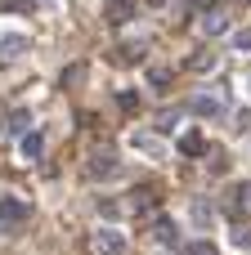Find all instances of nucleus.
Returning <instances> with one entry per match:
<instances>
[{"mask_svg": "<svg viewBox=\"0 0 251 255\" xmlns=\"http://www.w3.org/2000/svg\"><path fill=\"white\" fill-rule=\"evenodd\" d=\"M27 49H31V40H27L22 31H4V36H0V58H4V63H13V58H22Z\"/></svg>", "mask_w": 251, "mask_h": 255, "instance_id": "nucleus-4", "label": "nucleus"}, {"mask_svg": "<svg viewBox=\"0 0 251 255\" xmlns=\"http://www.w3.org/2000/svg\"><path fill=\"white\" fill-rule=\"evenodd\" d=\"M211 4H216V0H193V9H202V13H211Z\"/></svg>", "mask_w": 251, "mask_h": 255, "instance_id": "nucleus-19", "label": "nucleus"}, {"mask_svg": "<svg viewBox=\"0 0 251 255\" xmlns=\"http://www.w3.org/2000/svg\"><path fill=\"white\" fill-rule=\"evenodd\" d=\"M18 152H22V161H40V157H45V139H40V130L18 134Z\"/></svg>", "mask_w": 251, "mask_h": 255, "instance_id": "nucleus-7", "label": "nucleus"}, {"mask_svg": "<svg viewBox=\"0 0 251 255\" xmlns=\"http://www.w3.org/2000/svg\"><path fill=\"white\" fill-rule=\"evenodd\" d=\"M153 238H157L162 247H180V229H175L166 215H157V224H153Z\"/></svg>", "mask_w": 251, "mask_h": 255, "instance_id": "nucleus-9", "label": "nucleus"}, {"mask_svg": "<svg viewBox=\"0 0 251 255\" xmlns=\"http://www.w3.org/2000/svg\"><path fill=\"white\" fill-rule=\"evenodd\" d=\"M180 152H184V157H202V152H207V139H202V134H184V139H180Z\"/></svg>", "mask_w": 251, "mask_h": 255, "instance_id": "nucleus-11", "label": "nucleus"}, {"mask_svg": "<svg viewBox=\"0 0 251 255\" xmlns=\"http://www.w3.org/2000/svg\"><path fill=\"white\" fill-rule=\"evenodd\" d=\"M234 242H238V247H247V242H251V229H234Z\"/></svg>", "mask_w": 251, "mask_h": 255, "instance_id": "nucleus-18", "label": "nucleus"}, {"mask_svg": "<svg viewBox=\"0 0 251 255\" xmlns=\"http://www.w3.org/2000/svg\"><path fill=\"white\" fill-rule=\"evenodd\" d=\"M166 81H171V72H166V67H157V72H153V85H157V90H166Z\"/></svg>", "mask_w": 251, "mask_h": 255, "instance_id": "nucleus-17", "label": "nucleus"}, {"mask_svg": "<svg viewBox=\"0 0 251 255\" xmlns=\"http://www.w3.org/2000/svg\"><path fill=\"white\" fill-rule=\"evenodd\" d=\"M234 49H238V54H251V27L234 31Z\"/></svg>", "mask_w": 251, "mask_h": 255, "instance_id": "nucleus-14", "label": "nucleus"}, {"mask_svg": "<svg viewBox=\"0 0 251 255\" xmlns=\"http://www.w3.org/2000/svg\"><path fill=\"white\" fill-rule=\"evenodd\" d=\"M94 255H126V233L121 229H99L94 233Z\"/></svg>", "mask_w": 251, "mask_h": 255, "instance_id": "nucleus-3", "label": "nucleus"}, {"mask_svg": "<svg viewBox=\"0 0 251 255\" xmlns=\"http://www.w3.org/2000/svg\"><path fill=\"white\" fill-rule=\"evenodd\" d=\"M225 27H229V22H225V13H202V31H207V36H220Z\"/></svg>", "mask_w": 251, "mask_h": 255, "instance_id": "nucleus-12", "label": "nucleus"}, {"mask_svg": "<svg viewBox=\"0 0 251 255\" xmlns=\"http://www.w3.org/2000/svg\"><path fill=\"white\" fill-rule=\"evenodd\" d=\"M234 202H238V211H247V215H251V179H247V184H238Z\"/></svg>", "mask_w": 251, "mask_h": 255, "instance_id": "nucleus-13", "label": "nucleus"}, {"mask_svg": "<svg viewBox=\"0 0 251 255\" xmlns=\"http://www.w3.org/2000/svg\"><path fill=\"white\" fill-rule=\"evenodd\" d=\"M117 170V152L112 148H94V157H90V175H112Z\"/></svg>", "mask_w": 251, "mask_h": 255, "instance_id": "nucleus-8", "label": "nucleus"}, {"mask_svg": "<svg viewBox=\"0 0 251 255\" xmlns=\"http://www.w3.org/2000/svg\"><path fill=\"white\" fill-rule=\"evenodd\" d=\"M27 126H31V117H27V108H13V112L4 117V130H13V134H27Z\"/></svg>", "mask_w": 251, "mask_h": 255, "instance_id": "nucleus-10", "label": "nucleus"}, {"mask_svg": "<svg viewBox=\"0 0 251 255\" xmlns=\"http://www.w3.org/2000/svg\"><path fill=\"white\" fill-rule=\"evenodd\" d=\"M112 4H126V0H112Z\"/></svg>", "mask_w": 251, "mask_h": 255, "instance_id": "nucleus-21", "label": "nucleus"}, {"mask_svg": "<svg viewBox=\"0 0 251 255\" xmlns=\"http://www.w3.org/2000/svg\"><path fill=\"white\" fill-rule=\"evenodd\" d=\"M27 220H31V206H27V202H18V197H0V233H4V238L22 233Z\"/></svg>", "mask_w": 251, "mask_h": 255, "instance_id": "nucleus-1", "label": "nucleus"}, {"mask_svg": "<svg viewBox=\"0 0 251 255\" xmlns=\"http://www.w3.org/2000/svg\"><path fill=\"white\" fill-rule=\"evenodd\" d=\"M31 4H36V0H0V9H22V13H27Z\"/></svg>", "mask_w": 251, "mask_h": 255, "instance_id": "nucleus-16", "label": "nucleus"}, {"mask_svg": "<svg viewBox=\"0 0 251 255\" xmlns=\"http://www.w3.org/2000/svg\"><path fill=\"white\" fill-rule=\"evenodd\" d=\"M0 134H4V108H0Z\"/></svg>", "mask_w": 251, "mask_h": 255, "instance_id": "nucleus-20", "label": "nucleus"}, {"mask_svg": "<svg viewBox=\"0 0 251 255\" xmlns=\"http://www.w3.org/2000/svg\"><path fill=\"white\" fill-rule=\"evenodd\" d=\"M193 112H202V117H211V121H220L225 117V99L220 94H193V103H189Z\"/></svg>", "mask_w": 251, "mask_h": 255, "instance_id": "nucleus-6", "label": "nucleus"}, {"mask_svg": "<svg viewBox=\"0 0 251 255\" xmlns=\"http://www.w3.org/2000/svg\"><path fill=\"white\" fill-rule=\"evenodd\" d=\"M130 148H139L148 161H166V139L162 134H148V130H135L130 134Z\"/></svg>", "mask_w": 251, "mask_h": 255, "instance_id": "nucleus-2", "label": "nucleus"}, {"mask_svg": "<svg viewBox=\"0 0 251 255\" xmlns=\"http://www.w3.org/2000/svg\"><path fill=\"white\" fill-rule=\"evenodd\" d=\"M189 224H193V229H211V224H216V206H211L207 197H193V202H189Z\"/></svg>", "mask_w": 251, "mask_h": 255, "instance_id": "nucleus-5", "label": "nucleus"}, {"mask_svg": "<svg viewBox=\"0 0 251 255\" xmlns=\"http://www.w3.org/2000/svg\"><path fill=\"white\" fill-rule=\"evenodd\" d=\"M189 255H220V251H216L211 242H193V247H189Z\"/></svg>", "mask_w": 251, "mask_h": 255, "instance_id": "nucleus-15", "label": "nucleus"}, {"mask_svg": "<svg viewBox=\"0 0 251 255\" xmlns=\"http://www.w3.org/2000/svg\"><path fill=\"white\" fill-rule=\"evenodd\" d=\"M153 4H162V0H153Z\"/></svg>", "mask_w": 251, "mask_h": 255, "instance_id": "nucleus-22", "label": "nucleus"}]
</instances>
